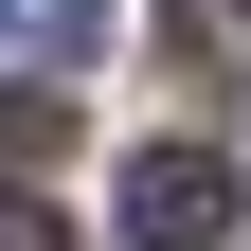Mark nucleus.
<instances>
[{"label": "nucleus", "instance_id": "obj_1", "mask_svg": "<svg viewBox=\"0 0 251 251\" xmlns=\"http://www.w3.org/2000/svg\"><path fill=\"white\" fill-rule=\"evenodd\" d=\"M233 233V162L215 144H144L126 162V251H215Z\"/></svg>", "mask_w": 251, "mask_h": 251}, {"label": "nucleus", "instance_id": "obj_2", "mask_svg": "<svg viewBox=\"0 0 251 251\" xmlns=\"http://www.w3.org/2000/svg\"><path fill=\"white\" fill-rule=\"evenodd\" d=\"M54 144H72V108L54 90H0V162H54Z\"/></svg>", "mask_w": 251, "mask_h": 251}, {"label": "nucleus", "instance_id": "obj_3", "mask_svg": "<svg viewBox=\"0 0 251 251\" xmlns=\"http://www.w3.org/2000/svg\"><path fill=\"white\" fill-rule=\"evenodd\" d=\"M0 251H72V215H36V198H0Z\"/></svg>", "mask_w": 251, "mask_h": 251}, {"label": "nucleus", "instance_id": "obj_4", "mask_svg": "<svg viewBox=\"0 0 251 251\" xmlns=\"http://www.w3.org/2000/svg\"><path fill=\"white\" fill-rule=\"evenodd\" d=\"M198 18H215V36H251V0H198Z\"/></svg>", "mask_w": 251, "mask_h": 251}, {"label": "nucleus", "instance_id": "obj_5", "mask_svg": "<svg viewBox=\"0 0 251 251\" xmlns=\"http://www.w3.org/2000/svg\"><path fill=\"white\" fill-rule=\"evenodd\" d=\"M54 18H72V36H90V18H108V0H54Z\"/></svg>", "mask_w": 251, "mask_h": 251}]
</instances>
